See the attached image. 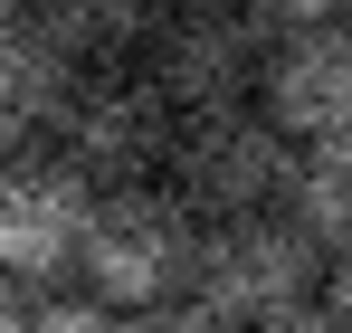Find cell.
I'll list each match as a JSON object with an SVG mask.
<instances>
[{
    "instance_id": "1",
    "label": "cell",
    "mask_w": 352,
    "mask_h": 333,
    "mask_svg": "<svg viewBox=\"0 0 352 333\" xmlns=\"http://www.w3.org/2000/svg\"><path fill=\"white\" fill-rule=\"evenodd\" d=\"M190 248H200V219L181 210L172 181H115L86 200V238H76V286L115 314H143L190 286Z\"/></svg>"
},
{
    "instance_id": "2",
    "label": "cell",
    "mask_w": 352,
    "mask_h": 333,
    "mask_svg": "<svg viewBox=\"0 0 352 333\" xmlns=\"http://www.w3.org/2000/svg\"><path fill=\"white\" fill-rule=\"evenodd\" d=\"M314 277H324V248L286 210H238V219H200L181 295H200L210 314H229L238 333H257L276 314H295V305H314Z\"/></svg>"
},
{
    "instance_id": "3",
    "label": "cell",
    "mask_w": 352,
    "mask_h": 333,
    "mask_svg": "<svg viewBox=\"0 0 352 333\" xmlns=\"http://www.w3.org/2000/svg\"><path fill=\"white\" fill-rule=\"evenodd\" d=\"M153 48V96L172 114H219V105H248L257 96V57H267V29L238 10V0H172L153 10L143 29Z\"/></svg>"
},
{
    "instance_id": "4",
    "label": "cell",
    "mask_w": 352,
    "mask_h": 333,
    "mask_svg": "<svg viewBox=\"0 0 352 333\" xmlns=\"http://www.w3.org/2000/svg\"><path fill=\"white\" fill-rule=\"evenodd\" d=\"M286 153H295V143L257 105H219V114H181V124H172L162 171H172V191H181L190 219H238V210H276Z\"/></svg>"
},
{
    "instance_id": "5",
    "label": "cell",
    "mask_w": 352,
    "mask_h": 333,
    "mask_svg": "<svg viewBox=\"0 0 352 333\" xmlns=\"http://www.w3.org/2000/svg\"><path fill=\"white\" fill-rule=\"evenodd\" d=\"M172 124L181 114L153 96V76H124V67H96V76H76L58 105V162L76 171V181H153L162 171V153H172Z\"/></svg>"
},
{
    "instance_id": "6",
    "label": "cell",
    "mask_w": 352,
    "mask_h": 333,
    "mask_svg": "<svg viewBox=\"0 0 352 333\" xmlns=\"http://www.w3.org/2000/svg\"><path fill=\"white\" fill-rule=\"evenodd\" d=\"M96 181H76L48 153H10L0 162V286H67L76 277V238H86Z\"/></svg>"
},
{
    "instance_id": "7",
    "label": "cell",
    "mask_w": 352,
    "mask_h": 333,
    "mask_svg": "<svg viewBox=\"0 0 352 333\" xmlns=\"http://www.w3.org/2000/svg\"><path fill=\"white\" fill-rule=\"evenodd\" d=\"M257 114L286 133V143H343L352 133V29H286L257 57Z\"/></svg>"
},
{
    "instance_id": "8",
    "label": "cell",
    "mask_w": 352,
    "mask_h": 333,
    "mask_svg": "<svg viewBox=\"0 0 352 333\" xmlns=\"http://www.w3.org/2000/svg\"><path fill=\"white\" fill-rule=\"evenodd\" d=\"M67 86H76V67H67L29 19H0V153H29V143L58 133Z\"/></svg>"
},
{
    "instance_id": "9",
    "label": "cell",
    "mask_w": 352,
    "mask_h": 333,
    "mask_svg": "<svg viewBox=\"0 0 352 333\" xmlns=\"http://www.w3.org/2000/svg\"><path fill=\"white\" fill-rule=\"evenodd\" d=\"M153 10H162V0H38V10H29V29H38V39L86 76V67H115V57L143 48Z\"/></svg>"
},
{
    "instance_id": "10",
    "label": "cell",
    "mask_w": 352,
    "mask_h": 333,
    "mask_svg": "<svg viewBox=\"0 0 352 333\" xmlns=\"http://www.w3.org/2000/svg\"><path fill=\"white\" fill-rule=\"evenodd\" d=\"M276 210H286L314 248H343V238H352V133H343V143H295Z\"/></svg>"
},
{
    "instance_id": "11",
    "label": "cell",
    "mask_w": 352,
    "mask_h": 333,
    "mask_svg": "<svg viewBox=\"0 0 352 333\" xmlns=\"http://www.w3.org/2000/svg\"><path fill=\"white\" fill-rule=\"evenodd\" d=\"M29 333H133V314L96 305V295L76 286V295H38V305H29Z\"/></svg>"
},
{
    "instance_id": "12",
    "label": "cell",
    "mask_w": 352,
    "mask_h": 333,
    "mask_svg": "<svg viewBox=\"0 0 352 333\" xmlns=\"http://www.w3.org/2000/svg\"><path fill=\"white\" fill-rule=\"evenodd\" d=\"M133 333H238V324H229V314H210L200 295H162V305L133 314Z\"/></svg>"
},
{
    "instance_id": "13",
    "label": "cell",
    "mask_w": 352,
    "mask_h": 333,
    "mask_svg": "<svg viewBox=\"0 0 352 333\" xmlns=\"http://www.w3.org/2000/svg\"><path fill=\"white\" fill-rule=\"evenodd\" d=\"M238 10H248L267 39H286V29H324V19H343L352 0H238Z\"/></svg>"
},
{
    "instance_id": "14",
    "label": "cell",
    "mask_w": 352,
    "mask_h": 333,
    "mask_svg": "<svg viewBox=\"0 0 352 333\" xmlns=\"http://www.w3.org/2000/svg\"><path fill=\"white\" fill-rule=\"evenodd\" d=\"M314 305H324V314H333V324L352 333V238H343V248H324V277H314Z\"/></svg>"
},
{
    "instance_id": "15",
    "label": "cell",
    "mask_w": 352,
    "mask_h": 333,
    "mask_svg": "<svg viewBox=\"0 0 352 333\" xmlns=\"http://www.w3.org/2000/svg\"><path fill=\"white\" fill-rule=\"evenodd\" d=\"M257 333H343L324 305H295V314H276V324H257Z\"/></svg>"
},
{
    "instance_id": "16",
    "label": "cell",
    "mask_w": 352,
    "mask_h": 333,
    "mask_svg": "<svg viewBox=\"0 0 352 333\" xmlns=\"http://www.w3.org/2000/svg\"><path fill=\"white\" fill-rule=\"evenodd\" d=\"M0 333H29V295L19 286H0Z\"/></svg>"
},
{
    "instance_id": "17",
    "label": "cell",
    "mask_w": 352,
    "mask_h": 333,
    "mask_svg": "<svg viewBox=\"0 0 352 333\" xmlns=\"http://www.w3.org/2000/svg\"><path fill=\"white\" fill-rule=\"evenodd\" d=\"M29 10H38V0H0V19H29Z\"/></svg>"
},
{
    "instance_id": "18",
    "label": "cell",
    "mask_w": 352,
    "mask_h": 333,
    "mask_svg": "<svg viewBox=\"0 0 352 333\" xmlns=\"http://www.w3.org/2000/svg\"><path fill=\"white\" fill-rule=\"evenodd\" d=\"M343 29H352V10H343Z\"/></svg>"
}]
</instances>
